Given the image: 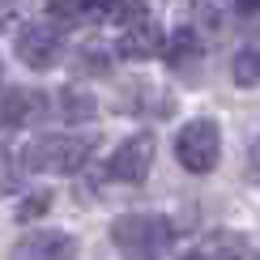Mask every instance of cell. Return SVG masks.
<instances>
[{"instance_id":"1","label":"cell","mask_w":260,"mask_h":260,"mask_svg":"<svg viewBox=\"0 0 260 260\" xmlns=\"http://www.w3.org/2000/svg\"><path fill=\"white\" fill-rule=\"evenodd\" d=\"M111 243L124 260H162L175 247V226L162 213H120L111 222Z\"/></svg>"},{"instance_id":"2","label":"cell","mask_w":260,"mask_h":260,"mask_svg":"<svg viewBox=\"0 0 260 260\" xmlns=\"http://www.w3.org/2000/svg\"><path fill=\"white\" fill-rule=\"evenodd\" d=\"M99 141L94 137H77V133H64V137H43L35 145L21 149V162L26 171H47V175H77L85 162L94 158Z\"/></svg>"},{"instance_id":"3","label":"cell","mask_w":260,"mask_h":260,"mask_svg":"<svg viewBox=\"0 0 260 260\" xmlns=\"http://www.w3.org/2000/svg\"><path fill=\"white\" fill-rule=\"evenodd\" d=\"M222 158V133L218 120H188L175 137V162L192 175H209Z\"/></svg>"},{"instance_id":"4","label":"cell","mask_w":260,"mask_h":260,"mask_svg":"<svg viewBox=\"0 0 260 260\" xmlns=\"http://www.w3.org/2000/svg\"><path fill=\"white\" fill-rule=\"evenodd\" d=\"M154 137L149 133H133L115 149L111 158L103 162V179H115V183H145L149 179V167H154Z\"/></svg>"},{"instance_id":"5","label":"cell","mask_w":260,"mask_h":260,"mask_svg":"<svg viewBox=\"0 0 260 260\" xmlns=\"http://www.w3.org/2000/svg\"><path fill=\"white\" fill-rule=\"evenodd\" d=\"M60 47H64V39H60L56 26H26V30H17V39H13L17 60L26 64V69H39V73L60 60Z\"/></svg>"},{"instance_id":"6","label":"cell","mask_w":260,"mask_h":260,"mask_svg":"<svg viewBox=\"0 0 260 260\" xmlns=\"http://www.w3.org/2000/svg\"><path fill=\"white\" fill-rule=\"evenodd\" d=\"M9 260H77V239L60 231H35L13 243Z\"/></svg>"},{"instance_id":"7","label":"cell","mask_w":260,"mask_h":260,"mask_svg":"<svg viewBox=\"0 0 260 260\" xmlns=\"http://www.w3.org/2000/svg\"><path fill=\"white\" fill-rule=\"evenodd\" d=\"M162 47H167V30H162L158 21H149V17L124 26L120 43H115V51H120L124 60H154V56H162Z\"/></svg>"},{"instance_id":"8","label":"cell","mask_w":260,"mask_h":260,"mask_svg":"<svg viewBox=\"0 0 260 260\" xmlns=\"http://www.w3.org/2000/svg\"><path fill=\"white\" fill-rule=\"evenodd\" d=\"M162 60L171 64V73H179V77H192V73L201 69L205 60V43L192 26H179L167 35V47H162Z\"/></svg>"},{"instance_id":"9","label":"cell","mask_w":260,"mask_h":260,"mask_svg":"<svg viewBox=\"0 0 260 260\" xmlns=\"http://www.w3.org/2000/svg\"><path fill=\"white\" fill-rule=\"evenodd\" d=\"M47 115V94L39 90H9L0 99V128H30Z\"/></svg>"},{"instance_id":"10","label":"cell","mask_w":260,"mask_h":260,"mask_svg":"<svg viewBox=\"0 0 260 260\" xmlns=\"http://www.w3.org/2000/svg\"><path fill=\"white\" fill-rule=\"evenodd\" d=\"M231 77H235V85H260V35L247 43V47L235 51Z\"/></svg>"},{"instance_id":"11","label":"cell","mask_w":260,"mask_h":260,"mask_svg":"<svg viewBox=\"0 0 260 260\" xmlns=\"http://www.w3.org/2000/svg\"><path fill=\"white\" fill-rule=\"evenodd\" d=\"M56 115L60 120H94L99 115V103L81 90H60L56 94Z\"/></svg>"},{"instance_id":"12","label":"cell","mask_w":260,"mask_h":260,"mask_svg":"<svg viewBox=\"0 0 260 260\" xmlns=\"http://www.w3.org/2000/svg\"><path fill=\"white\" fill-rule=\"evenodd\" d=\"M77 73H85V77H107L111 73V51L103 43H85L77 51Z\"/></svg>"},{"instance_id":"13","label":"cell","mask_w":260,"mask_h":260,"mask_svg":"<svg viewBox=\"0 0 260 260\" xmlns=\"http://www.w3.org/2000/svg\"><path fill=\"white\" fill-rule=\"evenodd\" d=\"M17 183H21V167H17L13 149H9V145H0V197L17 192Z\"/></svg>"},{"instance_id":"14","label":"cell","mask_w":260,"mask_h":260,"mask_svg":"<svg viewBox=\"0 0 260 260\" xmlns=\"http://www.w3.org/2000/svg\"><path fill=\"white\" fill-rule=\"evenodd\" d=\"M51 201H56V197H51V192H30V197H26V201L17 205V222H30V218H43V213L51 209Z\"/></svg>"},{"instance_id":"15","label":"cell","mask_w":260,"mask_h":260,"mask_svg":"<svg viewBox=\"0 0 260 260\" xmlns=\"http://www.w3.org/2000/svg\"><path fill=\"white\" fill-rule=\"evenodd\" d=\"M13 13H17V9H13V5H0V30H5V26H9V21H13Z\"/></svg>"},{"instance_id":"16","label":"cell","mask_w":260,"mask_h":260,"mask_svg":"<svg viewBox=\"0 0 260 260\" xmlns=\"http://www.w3.org/2000/svg\"><path fill=\"white\" fill-rule=\"evenodd\" d=\"M252 158H256V167H260V137H256V145H252Z\"/></svg>"}]
</instances>
